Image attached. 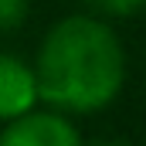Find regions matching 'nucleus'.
Wrapping results in <instances>:
<instances>
[{"mask_svg": "<svg viewBox=\"0 0 146 146\" xmlns=\"http://www.w3.org/2000/svg\"><path fill=\"white\" fill-rule=\"evenodd\" d=\"M37 95L61 112H99L122 88L126 54L99 17H65L37 51Z\"/></svg>", "mask_w": 146, "mask_h": 146, "instance_id": "1", "label": "nucleus"}, {"mask_svg": "<svg viewBox=\"0 0 146 146\" xmlns=\"http://www.w3.org/2000/svg\"><path fill=\"white\" fill-rule=\"evenodd\" d=\"M82 139V133L75 129V122L61 109L54 112H21L14 119H7V126L0 129V143L3 146H75Z\"/></svg>", "mask_w": 146, "mask_h": 146, "instance_id": "2", "label": "nucleus"}, {"mask_svg": "<svg viewBox=\"0 0 146 146\" xmlns=\"http://www.w3.org/2000/svg\"><path fill=\"white\" fill-rule=\"evenodd\" d=\"M37 95V75L21 58L0 51V119H14L21 112L34 109Z\"/></svg>", "mask_w": 146, "mask_h": 146, "instance_id": "3", "label": "nucleus"}, {"mask_svg": "<svg viewBox=\"0 0 146 146\" xmlns=\"http://www.w3.org/2000/svg\"><path fill=\"white\" fill-rule=\"evenodd\" d=\"M88 7L99 10V14H106V17H126V14L143 10L146 0H88Z\"/></svg>", "mask_w": 146, "mask_h": 146, "instance_id": "4", "label": "nucleus"}, {"mask_svg": "<svg viewBox=\"0 0 146 146\" xmlns=\"http://www.w3.org/2000/svg\"><path fill=\"white\" fill-rule=\"evenodd\" d=\"M27 17V0H0V34L21 27Z\"/></svg>", "mask_w": 146, "mask_h": 146, "instance_id": "5", "label": "nucleus"}]
</instances>
